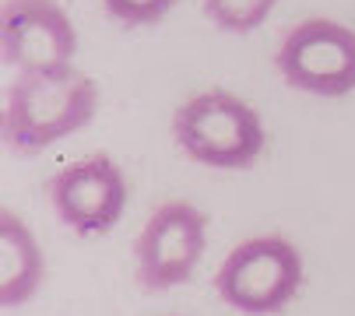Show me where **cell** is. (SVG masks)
Here are the masks:
<instances>
[{
    "label": "cell",
    "mask_w": 355,
    "mask_h": 316,
    "mask_svg": "<svg viewBox=\"0 0 355 316\" xmlns=\"http://www.w3.org/2000/svg\"><path fill=\"white\" fill-rule=\"evenodd\" d=\"M98 109V85L78 71H21L4 98L0 134L15 155H39L81 127Z\"/></svg>",
    "instance_id": "6da1fadb"
},
{
    "label": "cell",
    "mask_w": 355,
    "mask_h": 316,
    "mask_svg": "<svg viewBox=\"0 0 355 316\" xmlns=\"http://www.w3.org/2000/svg\"><path fill=\"white\" fill-rule=\"evenodd\" d=\"M173 141L197 166L250 169L268 148V127L246 98L225 88H205L176 105Z\"/></svg>",
    "instance_id": "7a4b0ae2"
},
{
    "label": "cell",
    "mask_w": 355,
    "mask_h": 316,
    "mask_svg": "<svg viewBox=\"0 0 355 316\" xmlns=\"http://www.w3.org/2000/svg\"><path fill=\"white\" fill-rule=\"evenodd\" d=\"M306 281V263L292 239L253 236L236 243L215 271L218 299L243 316L282 313Z\"/></svg>",
    "instance_id": "3957f363"
},
{
    "label": "cell",
    "mask_w": 355,
    "mask_h": 316,
    "mask_svg": "<svg viewBox=\"0 0 355 316\" xmlns=\"http://www.w3.org/2000/svg\"><path fill=\"white\" fill-rule=\"evenodd\" d=\"M278 78L317 98L355 91V28L334 18H302L288 25L275 49Z\"/></svg>",
    "instance_id": "277c9868"
},
{
    "label": "cell",
    "mask_w": 355,
    "mask_h": 316,
    "mask_svg": "<svg viewBox=\"0 0 355 316\" xmlns=\"http://www.w3.org/2000/svg\"><path fill=\"white\" fill-rule=\"evenodd\" d=\"M208 246V218L190 200H166L134 239V274L144 292H169L193 278Z\"/></svg>",
    "instance_id": "5b68a950"
},
{
    "label": "cell",
    "mask_w": 355,
    "mask_h": 316,
    "mask_svg": "<svg viewBox=\"0 0 355 316\" xmlns=\"http://www.w3.org/2000/svg\"><path fill=\"white\" fill-rule=\"evenodd\" d=\"M127 176L116 158L95 151L60 166L46 183V200L60 225L78 236H106L127 211Z\"/></svg>",
    "instance_id": "8992f818"
},
{
    "label": "cell",
    "mask_w": 355,
    "mask_h": 316,
    "mask_svg": "<svg viewBox=\"0 0 355 316\" xmlns=\"http://www.w3.org/2000/svg\"><path fill=\"white\" fill-rule=\"evenodd\" d=\"M0 53L21 71L74 67L78 32L60 0H4L0 4Z\"/></svg>",
    "instance_id": "52a82bcc"
},
{
    "label": "cell",
    "mask_w": 355,
    "mask_h": 316,
    "mask_svg": "<svg viewBox=\"0 0 355 316\" xmlns=\"http://www.w3.org/2000/svg\"><path fill=\"white\" fill-rule=\"evenodd\" d=\"M46 281V260L32 229L11 207L0 211V306L18 309Z\"/></svg>",
    "instance_id": "ba28073f"
},
{
    "label": "cell",
    "mask_w": 355,
    "mask_h": 316,
    "mask_svg": "<svg viewBox=\"0 0 355 316\" xmlns=\"http://www.w3.org/2000/svg\"><path fill=\"white\" fill-rule=\"evenodd\" d=\"M278 0H200L208 21L229 35H246L253 28H261Z\"/></svg>",
    "instance_id": "9c48e42d"
},
{
    "label": "cell",
    "mask_w": 355,
    "mask_h": 316,
    "mask_svg": "<svg viewBox=\"0 0 355 316\" xmlns=\"http://www.w3.org/2000/svg\"><path fill=\"white\" fill-rule=\"evenodd\" d=\"M173 8H176V0H103V11L123 28L159 25Z\"/></svg>",
    "instance_id": "30bf717a"
},
{
    "label": "cell",
    "mask_w": 355,
    "mask_h": 316,
    "mask_svg": "<svg viewBox=\"0 0 355 316\" xmlns=\"http://www.w3.org/2000/svg\"><path fill=\"white\" fill-rule=\"evenodd\" d=\"M166 316H173V313H166Z\"/></svg>",
    "instance_id": "8fae6325"
}]
</instances>
